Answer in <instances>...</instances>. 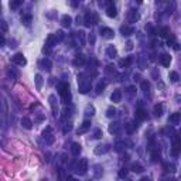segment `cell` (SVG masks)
I'll list each match as a JSON object with an SVG mask.
<instances>
[{
  "label": "cell",
  "mask_w": 181,
  "mask_h": 181,
  "mask_svg": "<svg viewBox=\"0 0 181 181\" xmlns=\"http://www.w3.org/2000/svg\"><path fill=\"white\" fill-rule=\"evenodd\" d=\"M85 61H87V59H85V55H84V54H78L77 57L74 58V62H72V64L75 67H82L84 64H85Z\"/></svg>",
  "instance_id": "21"
},
{
  "label": "cell",
  "mask_w": 181,
  "mask_h": 181,
  "mask_svg": "<svg viewBox=\"0 0 181 181\" xmlns=\"http://www.w3.org/2000/svg\"><path fill=\"white\" fill-rule=\"evenodd\" d=\"M61 24H62V27H65V29L71 27V24H72V19H71V16H68V14L62 16V19H61Z\"/></svg>",
  "instance_id": "23"
},
{
  "label": "cell",
  "mask_w": 181,
  "mask_h": 181,
  "mask_svg": "<svg viewBox=\"0 0 181 181\" xmlns=\"http://www.w3.org/2000/svg\"><path fill=\"white\" fill-rule=\"evenodd\" d=\"M95 115V108L92 105H88L87 108H85V116L89 117V116H94Z\"/></svg>",
  "instance_id": "37"
},
{
  "label": "cell",
  "mask_w": 181,
  "mask_h": 181,
  "mask_svg": "<svg viewBox=\"0 0 181 181\" xmlns=\"http://www.w3.org/2000/svg\"><path fill=\"white\" fill-rule=\"evenodd\" d=\"M163 168H164L166 173H175V166H174L173 163H166L163 166Z\"/></svg>",
  "instance_id": "35"
},
{
  "label": "cell",
  "mask_w": 181,
  "mask_h": 181,
  "mask_svg": "<svg viewBox=\"0 0 181 181\" xmlns=\"http://www.w3.org/2000/svg\"><path fill=\"white\" fill-rule=\"evenodd\" d=\"M21 4H23V1H20V0H11V1L9 3V7L11 9V10H17Z\"/></svg>",
  "instance_id": "33"
},
{
  "label": "cell",
  "mask_w": 181,
  "mask_h": 181,
  "mask_svg": "<svg viewBox=\"0 0 181 181\" xmlns=\"http://www.w3.org/2000/svg\"><path fill=\"white\" fill-rule=\"evenodd\" d=\"M99 23V17L98 14L95 13V11H88L85 17H84V24L87 26V27H91V26H95V24H98Z\"/></svg>",
  "instance_id": "3"
},
{
  "label": "cell",
  "mask_w": 181,
  "mask_h": 181,
  "mask_svg": "<svg viewBox=\"0 0 181 181\" xmlns=\"http://www.w3.org/2000/svg\"><path fill=\"white\" fill-rule=\"evenodd\" d=\"M163 181H177L175 178H167V180H163Z\"/></svg>",
  "instance_id": "62"
},
{
  "label": "cell",
  "mask_w": 181,
  "mask_h": 181,
  "mask_svg": "<svg viewBox=\"0 0 181 181\" xmlns=\"http://www.w3.org/2000/svg\"><path fill=\"white\" fill-rule=\"evenodd\" d=\"M142 89H143V92L146 95L150 94V84H149V81H143L142 82Z\"/></svg>",
  "instance_id": "39"
},
{
  "label": "cell",
  "mask_w": 181,
  "mask_h": 181,
  "mask_svg": "<svg viewBox=\"0 0 181 181\" xmlns=\"http://www.w3.org/2000/svg\"><path fill=\"white\" fill-rule=\"evenodd\" d=\"M170 36V29L168 27H163V29L160 30V37H163V38H166V37Z\"/></svg>",
  "instance_id": "45"
},
{
  "label": "cell",
  "mask_w": 181,
  "mask_h": 181,
  "mask_svg": "<svg viewBox=\"0 0 181 181\" xmlns=\"http://www.w3.org/2000/svg\"><path fill=\"white\" fill-rule=\"evenodd\" d=\"M88 171V160L87 159H81L77 166H75V173L78 175H85Z\"/></svg>",
  "instance_id": "4"
},
{
  "label": "cell",
  "mask_w": 181,
  "mask_h": 181,
  "mask_svg": "<svg viewBox=\"0 0 181 181\" xmlns=\"http://www.w3.org/2000/svg\"><path fill=\"white\" fill-rule=\"evenodd\" d=\"M134 116H136V119H137L139 122H143V120H146V119H147V112H146L143 108H137V109H136V113H134Z\"/></svg>",
  "instance_id": "14"
},
{
  "label": "cell",
  "mask_w": 181,
  "mask_h": 181,
  "mask_svg": "<svg viewBox=\"0 0 181 181\" xmlns=\"http://www.w3.org/2000/svg\"><path fill=\"white\" fill-rule=\"evenodd\" d=\"M178 152H180V136H178V134H174L171 154H173L174 157H177V156H178Z\"/></svg>",
  "instance_id": "8"
},
{
  "label": "cell",
  "mask_w": 181,
  "mask_h": 181,
  "mask_svg": "<svg viewBox=\"0 0 181 181\" xmlns=\"http://www.w3.org/2000/svg\"><path fill=\"white\" fill-rule=\"evenodd\" d=\"M44 119H45V117H44V115H40V116H37V117H36V122H43Z\"/></svg>",
  "instance_id": "59"
},
{
  "label": "cell",
  "mask_w": 181,
  "mask_h": 181,
  "mask_svg": "<svg viewBox=\"0 0 181 181\" xmlns=\"http://www.w3.org/2000/svg\"><path fill=\"white\" fill-rule=\"evenodd\" d=\"M59 180L61 181H65V174H64V168H59Z\"/></svg>",
  "instance_id": "55"
},
{
  "label": "cell",
  "mask_w": 181,
  "mask_h": 181,
  "mask_svg": "<svg viewBox=\"0 0 181 181\" xmlns=\"http://www.w3.org/2000/svg\"><path fill=\"white\" fill-rule=\"evenodd\" d=\"M43 137L48 145H52V143H54L55 137H54V134H52V129H51L50 126H48V127H45V130L43 132Z\"/></svg>",
  "instance_id": "7"
},
{
  "label": "cell",
  "mask_w": 181,
  "mask_h": 181,
  "mask_svg": "<svg viewBox=\"0 0 181 181\" xmlns=\"http://www.w3.org/2000/svg\"><path fill=\"white\" fill-rule=\"evenodd\" d=\"M109 145H98L95 147V154H98V156H101V154H105V153L109 152Z\"/></svg>",
  "instance_id": "18"
},
{
  "label": "cell",
  "mask_w": 181,
  "mask_h": 181,
  "mask_svg": "<svg viewBox=\"0 0 181 181\" xmlns=\"http://www.w3.org/2000/svg\"><path fill=\"white\" fill-rule=\"evenodd\" d=\"M54 45H57V38H55L54 34H50V36L47 37V40H45V47L51 50Z\"/></svg>",
  "instance_id": "20"
},
{
  "label": "cell",
  "mask_w": 181,
  "mask_h": 181,
  "mask_svg": "<svg viewBox=\"0 0 181 181\" xmlns=\"http://www.w3.org/2000/svg\"><path fill=\"white\" fill-rule=\"evenodd\" d=\"M132 171H133V173H143V170H145V168H143V166H142V164H139V163H133V164H132Z\"/></svg>",
  "instance_id": "32"
},
{
  "label": "cell",
  "mask_w": 181,
  "mask_h": 181,
  "mask_svg": "<svg viewBox=\"0 0 181 181\" xmlns=\"http://www.w3.org/2000/svg\"><path fill=\"white\" fill-rule=\"evenodd\" d=\"M21 126L24 127V129L30 130V129L33 127V122H31V119H30V117H27V116H24V117L21 119Z\"/></svg>",
  "instance_id": "25"
},
{
  "label": "cell",
  "mask_w": 181,
  "mask_h": 181,
  "mask_svg": "<svg viewBox=\"0 0 181 181\" xmlns=\"http://www.w3.org/2000/svg\"><path fill=\"white\" fill-rule=\"evenodd\" d=\"M139 67H140V69H146L147 68V59L145 57L139 58Z\"/></svg>",
  "instance_id": "42"
},
{
  "label": "cell",
  "mask_w": 181,
  "mask_h": 181,
  "mask_svg": "<svg viewBox=\"0 0 181 181\" xmlns=\"http://www.w3.org/2000/svg\"><path fill=\"white\" fill-rule=\"evenodd\" d=\"M54 36H55V38H57V43H59V41H62V40H64V33H62L61 30H58Z\"/></svg>",
  "instance_id": "49"
},
{
  "label": "cell",
  "mask_w": 181,
  "mask_h": 181,
  "mask_svg": "<svg viewBox=\"0 0 181 181\" xmlns=\"http://www.w3.org/2000/svg\"><path fill=\"white\" fill-rule=\"evenodd\" d=\"M127 95H129V96H134V95H136V87H129L127 88Z\"/></svg>",
  "instance_id": "50"
},
{
  "label": "cell",
  "mask_w": 181,
  "mask_h": 181,
  "mask_svg": "<svg viewBox=\"0 0 181 181\" xmlns=\"http://www.w3.org/2000/svg\"><path fill=\"white\" fill-rule=\"evenodd\" d=\"M168 77H170V81H171V82H178V81H180V75H178V72H175V71H171Z\"/></svg>",
  "instance_id": "40"
},
{
  "label": "cell",
  "mask_w": 181,
  "mask_h": 181,
  "mask_svg": "<svg viewBox=\"0 0 181 181\" xmlns=\"http://www.w3.org/2000/svg\"><path fill=\"white\" fill-rule=\"evenodd\" d=\"M105 87H106V82H103V81H99L98 82V85H96V94L99 95L103 92V89H105Z\"/></svg>",
  "instance_id": "38"
},
{
  "label": "cell",
  "mask_w": 181,
  "mask_h": 181,
  "mask_svg": "<svg viewBox=\"0 0 181 181\" xmlns=\"http://www.w3.org/2000/svg\"><path fill=\"white\" fill-rule=\"evenodd\" d=\"M74 37H75L77 44H78L79 47H84V45H85V31L79 30V31H77V33L74 34Z\"/></svg>",
  "instance_id": "12"
},
{
  "label": "cell",
  "mask_w": 181,
  "mask_h": 181,
  "mask_svg": "<svg viewBox=\"0 0 181 181\" xmlns=\"http://www.w3.org/2000/svg\"><path fill=\"white\" fill-rule=\"evenodd\" d=\"M34 78H36V87H37V89L40 91V89L43 88V77H41L40 74H37Z\"/></svg>",
  "instance_id": "36"
},
{
  "label": "cell",
  "mask_w": 181,
  "mask_h": 181,
  "mask_svg": "<svg viewBox=\"0 0 181 181\" xmlns=\"http://www.w3.org/2000/svg\"><path fill=\"white\" fill-rule=\"evenodd\" d=\"M163 110H164V106L161 105V103H157V105H154V115L160 117V116L163 115Z\"/></svg>",
  "instance_id": "31"
},
{
  "label": "cell",
  "mask_w": 181,
  "mask_h": 181,
  "mask_svg": "<svg viewBox=\"0 0 181 181\" xmlns=\"http://www.w3.org/2000/svg\"><path fill=\"white\" fill-rule=\"evenodd\" d=\"M103 136V133H102V129H95L94 132V137L95 139H101Z\"/></svg>",
  "instance_id": "51"
},
{
  "label": "cell",
  "mask_w": 181,
  "mask_h": 181,
  "mask_svg": "<svg viewBox=\"0 0 181 181\" xmlns=\"http://www.w3.org/2000/svg\"><path fill=\"white\" fill-rule=\"evenodd\" d=\"M160 159H161L160 150H159V149H154V150L152 152V160L154 161V163H157V161H160Z\"/></svg>",
  "instance_id": "34"
},
{
  "label": "cell",
  "mask_w": 181,
  "mask_h": 181,
  "mask_svg": "<svg viewBox=\"0 0 181 181\" xmlns=\"http://www.w3.org/2000/svg\"><path fill=\"white\" fill-rule=\"evenodd\" d=\"M94 168H95V175H96V177H101L102 173H103V168H102L101 164H96Z\"/></svg>",
  "instance_id": "47"
},
{
  "label": "cell",
  "mask_w": 181,
  "mask_h": 181,
  "mask_svg": "<svg viewBox=\"0 0 181 181\" xmlns=\"http://www.w3.org/2000/svg\"><path fill=\"white\" fill-rule=\"evenodd\" d=\"M57 89H58V94L62 96V99L65 103H69L71 101V91H69V84L68 82H59L57 85Z\"/></svg>",
  "instance_id": "1"
},
{
  "label": "cell",
  "mask_w": 181,
  "mask_h": 181,
  "mask_svg": "<svg viewBox=\"0 0 181 181\" xmlns=\"http://www.w3.org/2000/svg\"><path fill=\"white\" fill-rule=\"evenodd\" d=\"M48 102H50V106H51V110H52V115L57 116V113H58V101H57V96H55V95H50V96H48Z\"/></svg>",
  "instance_id": "9"
},
{
  "label": "cell",
  "mask_w": 181,
  "mask_h": 181,
  "mask_svg": "<svg viewBox=\"0 0 181 181\" xmlns=\"http://www.w3.org/2000/svg\"><path fill=\"white\" fill-rule=\"evenodd\" d=\"M174 44H175V36L170 33V36L167 38V45H168V47H173Z\"/></svg>",
  "instance_id": "46"
},
{
  "label": "cell",
  "mask_w": 181,
  "mask_h": 181,
  "mask_svg": "<svg viewBox=\"0 0 181 181\" xmlns=\"http://www.w3.org/2000/svg\"><path fill=\"white\" fill-rule=\"evenodd\" d=\"M120 130H122V124L119 123V122H112V123L109 124V132L112 134H117Z\"/></svg>",
  "instance_id": "16"
},
{
  "label": "cell",
  "mask_w": 181,
  "mask_h": 181,
  "mask_svg": "<svg viewBox=\"0 0 181 181\" xmlns=\"http://www.w3.org/2000/svg\"><path fill=\"white\" fill-rule=\"evenodd\" d=\"M0 30H1L3 33H7L9 31V26H7V23L4 21V20H0Z\"/></svg>",
  "instance_id": "48"
},
{
  "label": "cell",
  "mask_w": 181,
  "mask_h": 181,
  "mask_svg": "<svg viewBox=\"0 0 181 181\" xmlns=\"http://www.w3.org/2000/svg\"><path fill=\"white\" fill-rule=\"evenodd\" d=\"M136 127H137V124H134L133 122H129V123L126 124V130H127V133H133Z\"/></svg>",
  "instance_id": "44"
},
{
  "label": "cell",
  "mask_w": 181,
  "mask_h": 181,
  "mask_svg": "<svg viewBox=\"0 0 181 181\" xmlns=\"http://www.w3.org/2000/svg\"><path fill=\"white\" fill-rule=\"evenodd\" d=\"M106 14L110 19H115L117 16V11H116V7L113 4V1H106Z\"/></svg>",
  "instance_id": "10"
},
{
  "label": "cell",
  "mask_w": 181,
  "mask_h": 181,
  "mask_svg": "<svg viewBox=\"0 0 181 181\" xmlns=\"http://www.w3.org/2000/svg\"><path fill=\"white\" fill-rule=\"evenodd\" d=\"M159 61L163 67H170V64H171V57H170L168 54H161L159 58Z\"/></svg>",
  "instance_id": "19"
},
{
  "label": "cell",
  "mask_w": 181,
  "mask_h": 181,
  "mask_svg": "<svg viewBox=\"0 0 181 181\" xmlns=\"http://www.w3.org/2000/svg\"><path fill=\"white\" fill-rule=\"evenodd\" d=\"M106 74H112V75H115V74H116L115 67H113V65H108V67H106Z\"/></svg>",
  "instance_id": "52"
},
{
  "label": "cell",
  "mask_w": 181,
  "mask_h": 181,
  "mask_svg": "<svg viewBox=\"0 0 181 181\" xmlns=\"http://www.w3.org/2000/svg\"><path fill=\"white\" fill-rule=\"evenodd\" d=\"M65 181H77L74 177H68V178H65Z\"/></svg>",
  "instance_id": "61"
},
{
  "label": "cell",
  "mask_w": 181,
  "mask_h": 181,
  "mask_svg": "<svg viewBox=\"0 0 181 181\" xmlns=\"http://www.w3.org/2000/svg\"><path fill=\"white\" fill-rule=\"evenodd\" d=\"M140 181H152V178H150V177H147V175H145V177H143Z\"/></svg>",
  "instance_id": "60"
},
{
  "label": "cell",
  "mask_w": 181,
  "mask_h": 181,
  "mask_svg": "<svg viewBox=\"0 0 181 181\" xmlns=\"http://www.w3.org/2000/svg\"><path fill=\"white\" fill-rule=\"evenodd\" d=\"M110 101L113 102V103H119V102L122 101V91L120 89H115L112 95H110Z\"/></svg>",
  "instance_id": "15"
},
{
  "label": "cell",
  "mask_w": 181,
  "mask_h": 181,
  "mask_svg": "<svg viewBox=\"0 0 181 181\" xmlns=\"http://www.w3.org/2000/svg\"><path fill=\"white\" fill-rule=\"evenodd\" d=\"M126 50L127 51L133 50V41H127V43H126Z\"/></svg>",
  "instance_id": "56"
},
{
  "label": "cell",
  "mask_w": 181,
  "mask_h": 181,
  "mask_svg": "<svg viewBox=\"0 0 181 181\" xmlns=\"http://www.w3.org/2000/svg\"><path fill=\"white\" fill-rule=\"evenodd\" d=\"M106 116H108V117H115L116 116V109L113 108V106H109V108L106 109Z\"/></svg>",
  "instance_id": "43"
},
{
  "label": "cell",
  "mask_w": 181,
  "mask_h": 181,
  "mask_svg": "<svg viewBox=\"0 0 181 181\" xmlns=\"http://www.w3.org/2000/svg\"><path fill=\"white\" fill-rule=\"evenodd\" d=\"M81 145L79 143H72L71 145V153H72L74 156H79V153H81Z\"/></svg>",
  "instance_id": "29"
},
{
  "label": "cell",
  "mask_w": 181,
  "mask_h": 181,
  "mask_svg": "<svg viewBox=\"0 0 181 181\" xmlns=\"http://www.w3.org/2000/svg\"><path fill=\"white\" fill-rule=\"evenodd\" d=\"M130 64H132V58L130 57L123 58V59H120V61H119V67H120V68H129Z\"/></svg>",
  "instance_id": "28"
},
{
  "label": "cell",
  "mask_w": 181,
  "mask_h": 181,
  "mask_svg": "<svg viewBox=\"0 0 181 181\" xmlns=\"http://www.w3.org/2000/svg\"><path fill=\"white\" fill-rule=\"evenodd\" d=\"M91 81L89 79H84V75H78V89H79L81 94H88L91 91Z\"/></svg>",
  "instance_id": "2"
},
{
  "label": "cell",
  "mask_w": 181,
  "mask_h": 181,
  "mask_svg": "<svg viewBox=\"0 0 181 181\" xmlns=\"http://www.w3.org/2000/svg\"><path fill=\"white\" fill-rule=\"evenodd\" d=\"M106 55L109 58H115L117 55V50H116L115 45H108L106 47Z\"/></svg>",
  "instance_id": "24"
},
{
  "label": "cell",
  "mask_w": 181,
  "mask_h": 181,
  "mask_svg": "<svg viewBox=\"0 0 181 181\" xmlns=\"http://www.w3.org/2000/svg\"><path fill=\"white\" fill-rule=\"evenodd\" d=\"M0 13H1V6H0Z\"/></svg>",
  "instance_id": "64"
},
{
  "label": "cell",
  "mask_w": 181,
  "mask_h": 181,
  "mask_svg": "<svg viewBox=\"0 0 181 181\" xmlns=\"http://www.w3.org/2000/svg\"><path fill=\"white\" fill-rule=\"evenodd\" d=\"M115 149L117 152H123L124 149H126V143H124V142H116Z\"/></svg>",
  "instance_id": "41"
},
{
  "label": "cell",
  "mask_w": 181,
  "mask_h": 181,
  "mask_svg": "<svg viewBox=\"0 0 181 181\" xmlns=\"http://www.w3.org/2000/svg\"><path fill=\"white\" fill-rule=\"evenodd\" d=\"M101 34L103 38H108V40H110V38H113L115 37V31L112 29H109V27H102L101 29Z\"/></svg>",
  "instance_id": "13"
},
{
  "label": "cell",
  "mask_w": 181,
  "mask_h": 181,
  "mask_svg": "<svg viewBox=\"0 0 181 181\" xmlns=\"http://www.w3.org/2000/svg\"><path fill=\"white\" fill-rule=\"evenodd\" d=\"M38 68L40 69H44V71H47V72H50L51 71V61L48 58H43V59H40L38 61Z\"/></svg>",
  "instance_id": "11"
},
{
  "label": "cell",
  "mask_w": 181,
  "mask_h": 181,
  "mask_svg": "<svg viewBox=\"0 0 181 181\" xmlns=\"http://www.w3.org/2000/svg\"><path fill=\"white\" fill-rule=\"evenodd\" d=\"M127 175V168H120V171H119V177L120 178H124Z\"/></svg>",
  "instance_id": "53"
},
{
  "label": "cell",
  "mask_w": 181,
  "mask_h": 181,
  "mask_svg": "<svg viewBox=\"0 0 181 181\" xmlns=\"http://www.w3.org/2000/svg\"><path fill=\"white\" fill-rule=\"evenodd\" d=\"M7 75L11 79H17L19 78V71L16 68H13V67H10V68H7Z\"/></svg>",
  "instance_id": "27"
},
{
  "label": "cell",
  "mask_w": 181,
  "mask_h": 181,
  "mask_svg": "<svg viewBox=\"0 0 181 181\" xmlns=\"http://www.w3.org/2000/svg\"><path fill=\"white\" fill-rule=\"evenodd\" d=\"M4 44H6V38H4V36L0 33V47H1V45H4Z\"/></svg>",
  "instance_id": "58"
},
{
  "label": "cell",
  "mask_w": 181,
  "mask_h": 181,
  "mask_svg": "<svg viewBox=\"0 0 181 181\" xmlns=\"http://www.w3.org/2000/svg\"><path fill=\"white\" fill-rule=\"evenodd\" d=\"M88 40H89V43H91V44H95V40H96V38H95V34H92V33H91V34H89V37H88Z\"/></svg>",
  "instance_id": "57"
},
{
  "label": "cell",
  "mask_w": 181,
  "mask_h": 181,
  "mask_svg": "<svg viewBox=\"0 0 181 181\" xmlns=\"http://www.w3.org/2000/svg\"><path fill=\"white\" fill-rule=\"evenodd\" d=\"M11 62L16 64V65L24 67L26 64H27V59H26V57L23 55L21 52H17V54H14V55L11 57Z\"/></svg>",
  "instance_id": "5"
},
{
  "label": "cell",
  "mask_w": 181,
  "mask_h": 181,
  "mask_svg": "<svg viewBox=\"0 0 181 181\" xmlns=\"http://www.w3.org/2000/svg\"><path fill=\"white\" fill-rule=\"evenodd\" d=\"M140 19V14H139L136 10H129L127 13V21L129 23H136Z\"/></svg>",
  "instance_id": "17"
},
{
  "label": "cell",
  "mask_w": 181,
  "mask_h": 181,
  "mask_svg": "<svg viewBox=\"0 0 181 181\" xmlns=\"http://www.w3.org/2000/svg\"><path fill=\"white\" fill-rule=\"evenodd\" d=\"M180 113L178 112H175V113H173V115H170V117H168V122L171 124H178L180 123Z\"/></svg>",
  "instance_id": "26"
},
{
  "label": "cell",
  "mask_w": 181,
  "mask_h": 181,
  "mask_svg": "<svg viewBox=\"0 0 181 181\" xmlns=\"http://www.w3.org/2000/svg\"><path fill=\"white\" fill-rule=\"evenodd\" d=\"M41 181H48V180H47V178H43V180H41Z\"/></svg>",
  "instance_id": "63"
},
{
  "label": "cell",
  "mask_w": 181,
  "mask_h": 181,
  "mask_svg": "<svg viewBox=\"0 0 181 181\" xmlns=\"http://www.w3.org/2000/svg\"><path fill=\"white\" fill-rule=\"evenodd\" d=\"M72 130V124L71 123H65V126H64V133H68V132H71Z\"/></svg>",
  "instance_id": "54"
},
{
  "label": "cell",
  "mask_w": 181,
  "mask_h": 181,
  "mask_svg": "<svg viewBox=\"0 0 181 181\" xmlns=\"http://www.w3.org/2000/svg\"><path fill=\"white\" fill-rule=\"evenodd\" d=\"M91 124H92L91 119H85V120L82 122V124H81L79 127L77 129V134L79 136V134H84V133H87V132L91 129Z\"/></svg>",
  "instance_id": "6"
},
{
  "label": "cell",
  "mask_w": 181,
  "mask_h": 181,
  "mask_svg": "<svg viewBox=\"0 0 181 181\" xmlns=\"http://www.w3.org/2000/svg\"><path fill=\"white\" fill-rule=\"evenodd\" d=\"M120 33H122V36H130V34H133V33H134V29H133V27H132V26H122V27H120Z\"/></svg>",
  "instance_id": "22"
},
{
  "label": "cell",
  "mask_w": 181,
  "mask_h": 181,
  "mask_svg": "<svg viewBox=\"0 0 181 181\" xmlns=\"http://www.w3.org/2000/svg\"><path fill=\"white\" fill-rule=\"evenodd\" d=\"M31 21H33V16L31 14H23L21 16V23L24 26H30Z\"/></svg>",
  "instance_id": "30"
}]
</instances>
